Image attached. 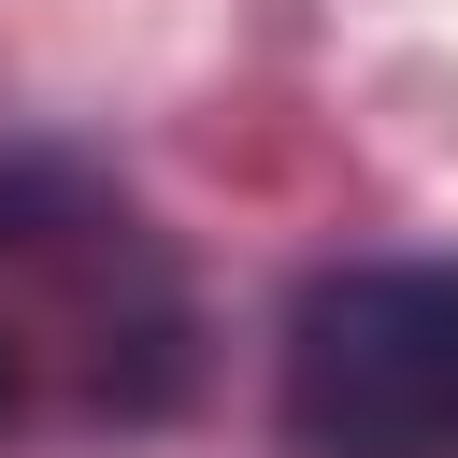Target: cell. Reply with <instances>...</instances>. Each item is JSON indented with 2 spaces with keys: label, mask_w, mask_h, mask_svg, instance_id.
<instances>
[{
  "label": "cell",
  "mask_w": 458,
  "mask_h": 458,
  "mask_svg": "<svg viewBox=\"0 0 458 458\" xmlns=\"http://www.w3.org/2000/svg\"><path fill=\"white\" fill-rule=\"evenodd\" d=\"M272 415L301 458H458V258H344L286 315Z\"/></svg>",
  "instance_id": "cell-1"
},
{
  "label": "cell",
  "mask_w": 458,
  "mask_h": 458,
  "mask_svg": "<svg viewBox=\"0 0 458 458\" xmlns=\"http://www.w3.org/2000/svg\"><path fill=\"white\" fill-rule=\"evenodd\" d=\"M0 429H14V344H0Z\"/></svg>",
  "instance_id": "cell-2"
}]
</instances>
